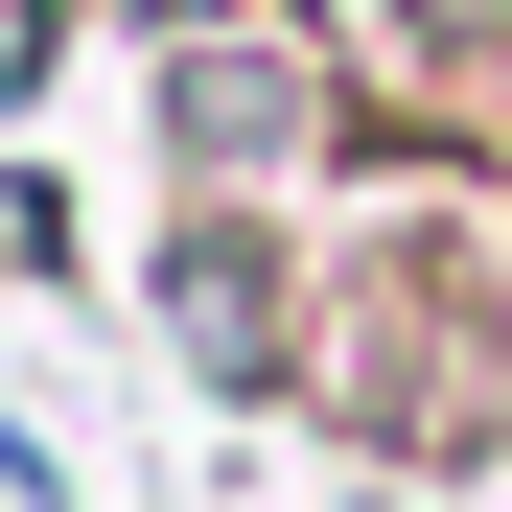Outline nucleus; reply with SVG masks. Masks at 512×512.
Listing matches in <instances>:
<instances>
[{"instance_id":"2","label":"nucleus","mask_w":512,"mask_h":512,"mask_svg":"<svg viewBox=\"0 0 512 512\" xmlns=\"http://www.w3.org/2000/svg\"><path fill=\"white\" fill-rule=\"evenodd\" d=\"M419 24H512V0H419Z\"/></svg>"},{"instance_id":"1","label":"nucleus","mask_w":512,"mask_h":512,"mask_svg":"<svg viewBox=\"0 0 512 512\" xmlns=\"http://www.w3.org/2000/svg\"><path fill=\"white\" fill-rule=\"evenodd\" d=\"M163 303H187V350H256V256H233V233H187V280H163Z\"/></svg>"}]
</instances>
